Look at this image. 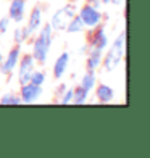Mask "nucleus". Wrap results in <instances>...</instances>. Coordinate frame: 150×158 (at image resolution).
I'll return each instance as SVG.
<instances>
[{"label":"nucleus","instance_id":"obj_1","mask_svg":"<svg viewBox=\"0 0 150 158\" xmlns=\"http://www.w3.org/2000/svg\"><path fill=\"white\" fill-rule=\"evenodd\" d=\"M52 26L45 24L44 27L40 29V34L37 35V39L34 40V45H32V58L39 63H45L47 61V56L50 52V45H52Z\"/></svg>","mask_w":150,"mask_h":158},{"label":"nucleus","instance_id":"obj_2","mask_svg":"<svg viewBox=\"0 0 150 158\" xmlns=\"http://www.w3.org/2000/svg\"><path fill=\"white\" fill-rule=\"evenodd\" d=\"M124 42H126V32H121L118 37L115 39V42L111 44L108 53L105 56V71H113L118 64L123 60V55H124Z\"/></svg>","mask_w":150,"mask_h":158},{"label":"nucleus","instance_id":"obj_3","mask_svg":"<svg viewBox=\"0 0 150 158\" xmlns=\"http://www.w3.org/2000/svg\"><path fill=\"white\" fill-rule=\"evenodd\" d=\"M73 16H74V6L73 5H65L53 13L50 26H52L53 31H63V29H66L69 19Z\"/></svg>","mask_w":150,"mask_h":158},{"label":"nucleus","instance_id":"obj_4","mask_svg":"<svg viewBox=\"0 0 150 158\" xmlns=\"http://www.w3.org/2000/svg\"><path fill=\"white\" fill-rule=\"evenodd\" d=\"M79 18L85 27H97L100 24V21H102V13L94 5L85 3L79 10Z\"/></svg>","mask_w":150,"mask_h":158},{"label":"nucleus","instance_id":"obj_5","mask_svg":"<svg viewBox=\"0 0 150 158\" xmlns=\"http://www.w3.org/2000/svg\"><path fill=\"white\" fill-rule=\"evenodd\" d=\"M34 68H35V60L32 58V55H26L24 58L21 60L19 71H18V79H19L21 85L26 84V82H29L31 74L34 73Z\"/></svg>","mask_w":150,"mask_h":158},{"label":"nucleus","instance_id":"obj_6","mask_svg":"<svg viewBox=\"0 0 150 158\" xmlns=\"http://www.w3.org/2000/svg\"><path fill=\"white\" fill-rule=\"evenodd\" d=\"M40 94H42V85L26 82V84H23V87H21V102L32 103L40 97Z\"/></svg>","mask_w":150,"mask_h":158},{"label":"nucleus","instance_id":"obj_7","mask_svg":"<svg viewBox=\"0 0 150 158\" xmlns=\"http://www.w3.org/2000/svg\"><path fill=\"white\" fill-rule=\"evenodd\" d=\"M19 56H21V48L19 47H13L11 50H10V53H8V56H6V60L5 61H2V73L3 74H10V73H13L15 71V68L18 66V63H19Z\"/></svg>","mask_w":150,"mask_h":158},{"label":"nucleus","instance_id":"obj_8","mask_svg":"<svg viewBox=\"0 0 150 158\" xmlns=\"http://www.w3.org/2000/svg\"><path fill=\"white\" fill-rule=\"evenodd\" d=\"M24 11H26L24 0H11L10 10H8V18L11 21H15V23H21L24 18Z\"/></svg>","mask_w":150,"mask_h":158},{"label":"nucleus","instance_id":"obj_9","mask_svg":"<svg viewBox=\"0 0 150 158\" xmlns=\"http://www.w3.org/2000/svg\"><path fill=\"white\" fill-rule=\"evenodd\" d=\"M69 64V53L68 52H63L58 58L55 60V64H53V76L55 79H61V76L65 74V71Z\"/></svg>","mask_w":150,"mask_h":158},{"label":"nucleus","instance_id":"obj_10","mask_svg":"<svg viewBox=\"0 0 150 158\" xmlns=\"http://www.w3.org/2000/svg\"><path fill=\"white\" fill-rule=\"evenodd\" d=\"M100 63H102V50L92 47L87 56V71H95L100 66Z\"/></svg>","mask_w":150,"mask_h":158},{"label":"nucleus","instance_id":"obj_11","mask_svg":"<svg viewBox=\"0 0 150 158\" xmlns=\"http://www.w3.org/2000/svg\"><path fill=\"white\" fill-rule=\"evenodd\" d=\"M113 97H115V90H113L110 85L102 84V85H98V87H97V100H98V102L110 103L113 100Z\"/></svg>","mask_w":150,"mask_h":158},{"label":"nucleus","instance_id":"obj_12","mask_svg":"<svg viewBox=\"0 0 150 158\" xmlns=\"http://www.w3.org/2000/svg\"><path fill=\"white\" fill-rule=\"evenodd\" d=\"M42 24V10L40 6H35V8L31 11V16H29V23H27V29L32 32H35L40 27Z\"/></svg>","mask_w":150,"mask_h":158},{"label":"nucleus","instance_id":"obj_13","mask_svg":"<svg viewBox=\"0 0 150 158\" xmlns=\"http://www.w3.org/2000/svg\"><path fill=\"white\" fill-rule=\"evenodd\" d=\"M106 45H108V35H106L105 29H98L95 32V37H94V42H92V47H95L98 50H103Z\"/></svg>","mask_w":150,"mask_h":158},{"label":"nucleus","instance_id":"obj_14","mask_svg":"<svg viewBox=\"0 0 150 158\" xmlns=\"http://www.w3.org/2000/svg\"><path fill=\"white\" fill-rule=\"evenodd\" d=\"M87 95H89V90L84 89L82 85H79V87H76L73 90V100H71V102L76 103V105H82V103H85V100H87Z\"/></svg>","mask_w":150,"mask_h":158},{"label":"nucleus","instance_id":"obj_15","mask_svg":"<svg viewBox=\"0 0 150 158\" xmlns=\"http://www.w3.org/2000/svg\"><path fill=\"white\" fill-rule=\"evenodd\" d=\"M82 29H84V24H82L81 18L74 15L73 18L69 19V23H68V26H66V31L71 32V34H76V32H81Z\"/></svg>","mask_w":150,"mask_h":158},{"label":"nucleus","instance_id":"obj_16","mask_svg":"<svg viewBox=\"0 0 150 158\" xmlns=\"http://www.w3.org/2000/svg\"><path fill=\"white\" fill-rule=\"evenodd\" d=\"M95 71H87L84 76H82V79H81V85L84 89H87V90H90V89H94L95 87Z\"/></svg>","mask_w":150,"mask_h":158},{"label":"nucleus","instance_id":"obj_17","mask_svg":"<svg viewBox=\"0 0 150 158\" xmlns=\"http://www.w3.org/2000/svg\"><path fill=\"white\" fill-rule=\"evenodd\" d=\"M31 35V31L26 27H18V29H15V32H13V39H15L16 44H21V42H24L27 37Z\"/></svg>","mask_w":150,"mask_h":158},{"label":"nucleus","instance_id":"obj_18","mask_svg":"<svg viewBox=\"0 0 150 158\" xmlns=\"http://www.w3.org/2000/svg\"><path fill=\"white\" fill-rule=\"evenodd\" d=\"M0 103L2 105H19L21 97H18L15 94H5L2 98H0Z\"/></svg>","mask_w":150,"mask_h":158},{"label":"nucleus","instance_id":"obj_19","mask_svg":"<svg viewBox=\"0 0 150 158\" xmlns=\"http://www.w3.org/2000/svg\"><path fill=\"white\" fill-rule=\"evenodd\" d=\"M29 82H32L35 85H42V84L45 82V73H44V71H35L34 69V73L31 74Z\"/></svg>","mask_w":150,"mask_h":158},{"label":"nucleus","instance_id":"obj_20","mask_svg":"<svg viewBox=\"0 0 150 158\" xmlns=\"http://www.w3.org/2000/svg\"><path fill=\"white\" fill-rule=\"evenodd\" d=\"M73 100V89H68L65 92H61V98H60V103L66 105V103H71Z\"/></svg>","mask_w":150,"mask_h":158},{"label":"nucleus","instance_id":"obj_21","mask_svg":"<svg viewBox=\"0 0 150 158\" xmlns=\"http://www.w3.org/2000/svg\"><path fill=\"white\" fill-rule=\"evenodd\" d=\"M10 18L8 16H3V18H0V35H3L6 31H8V26H10Z\"/></svg>","mask_w":150,"mask_h":158},{"label":"nucleus","instance_id":"obj_22","mask_svg":"<svg viewBox=\"0 0 150 158\" xmlns=\"http://www.w3.org/2000/svg\"><path fill=\"white\" fill-rule=\"evenodd\" d=\"M111 2L115 5H121V3H123V0H111Z\"/></svg>","mask_w":150,"mask_h":158},{"label":"nucleus","instance_id":"obj_23","mask_svg":"<svg viewBox=\"0 0 150 158\" xmlns=\"http://www.w3.org/2000/svg\"><path fill=\"white\" fill-rule=\"evenodd\" d=\"M102 3H111V0H100Z\"/></svg>","mask_w":150,"mask_h":158},{"label":"nucleus","instance_id":"obj_24","mask_svg":"<svg viewBox=\"0 0 150 158\" xmlns=\"http://www.w3.org/2000/svg\"><path fill=\"white\" fill-rule=\"evenodd\" d=\"M2 61H3V55H2V52H0V64H2Z\"/></svg>","mask_w":150,"mask_h":158}]
</instances>
